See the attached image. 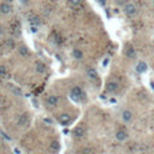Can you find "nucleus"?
Segmentation results:
<instances>
[{"label": "nucleus", "mask_w": 154, "mask_h": 154, "mask_svg": "<svg viewBox=\"0 0 154 154\" xmlns=\"http://www.w3.org/2000/svg\"><path fill=\"white\" fill-rule=\"evenodd\" d=\"M86 74H87V77L91 81H96L99 78V74H97V71L94 68H87Z\"/></svg>", "instance_id": "nucleus-3"}, {"label": "nucleus", "mask_w": 154, "mask_h": 154, "mask_svg": "<svg viewBox=\"0 0 154 154\" xmlns=\"http://www.w3.org/2000/svg\"><path fill=\"white\" fill-rule=\"evenodd\" d=\"M122 119L124 120L125 123L131 122V119H132V112H131V111H129V110L123 111V112H122Z\"/></svg>", "instance_id": "nucleus-9"}, {"label": "nucleus", "mask_w": 154, "mask_h": 154, "mask_svg": "<svg viewBox=\"0 0 154 154\" xmlns=\"http://www.w3.org/2000/svg\"><path fill=\"white\" fill-rule=\"evenodd\" d=\"M6 74H7V69L5 68V66L0 65V75H1V76H5Z\"/></svg>", "instance_id": "nucleus-20"}, {"label": "nucleus", "mask_w": 154, "mask_h": 154, "mask_svg": "<svg viewBox=\"0 0 154 154\" xmlns=\"http://www.w3.org/2000/svg\"><path fill=\"white\" fill-rule=\"evenodd\" d=\"M18 51H19V54L22 55V57H28V55L30 54V53H29V49H28L27 46H19Z\"/></svg>", "instance_id": "nucleus-14"}, {"label": "nucleus", "mask_w": 154, "mask_h": 154, "mask_svg": "<svg viewBox=\"0 0 154 154\" xmlns=\"http://www.w3.org/2000/svg\"><path fill=\"white\" fill-rule=\"evenodd\" d=\"M4 43H5V46H6L7 48H11V49L16 47V42H14L13 39H6Z\"/></svg>", "instance_id": "nucleus-16"}, {"label": "nucleus", "mask_w": 154, "mask_h": 154, "mask_svg": "<svg viewBox=\"0 0 154 154\" xmlns=\"http://www.w3.org/2000/svg\"><path fill=\"white\" fill-rule=\"evenodd\" d=\"M49 148H51V149H52L53 152H57V151L59 149V142H57V141H53L52 143H51Z\"/></svg>", "instance_id": "nucleus-19"}, {"label": "nucleus", "mask_w": 154, "mask_h": 154, "mask_svg": "<svg viewBox=\"0 0 154 154\" xmlns=\"http://www.w3.org/2000/svg\"><path fill=\"white\" fill-rule=\"evenodd\" d=\"M125 57L129 58V59H135L136 58V51H135V48H132V47L126 48L125 49Z\"/></svg>", "instance_id": "nucleus-10"}, {"label": "nucleus", "mask_w": 154, "mask_h": 154, "mask_svg": "<svg viewBox=\"0 0 154 154\" xmlns=\"http://www.w3.org/2000/svg\"><path fill=\"white\" fill-rule=\"evenodd\" d=\"M71 95H72L75 99H82V97L84 96V93H83L81 87L76 86V87H72V89H71Z\"/></svg>", "instance_id": "nucleus-2"}, {"label": "nucleus", "mask_w": 154, "mask_h": 154, "mask_svg": "<svg viewBox=\"0 0 154 154\" xmlns=\"http://www.w3.org/2000/svg\"><path fill=\"white\" fill-rule=\"evenodd\" d=\"M11 11H12V6L10 5V3L3 1L1 4H0V12H1L3 14H9Z\"/></svg>", "instance_id": "nucleus-4"}, {"label": "nucleus", "mask_w": 154, "mask_h": 154, "mask_svg": "<svg viewBox=\"0 0 154 154\" xmlns=\"http://www.w3.org/2000/svg\"><path fill=\"white\" fill-rule=\"evenodd\" d=\"M12 91H13L14 94H17L18 96H22V90H20L19 88H17V87H14V88L12 89Z\"/></svg>", "instance_id": "nucleus-21"}, {"label": "nucleus", "mask_w": 154, "mask_h": 154, "mask_svg": "<svg viewBox=\"0 0 154 154\" xmlns=\"http://www.w3.org/2000/svg\"><path fill=\"white\" fill-rule=\"evenodd\" d=\"M72 57L76 59V60H82L83 59V52L80 49V48H75L74 51H72Z\"/></svg>", "instance_id": "nucleus-11"}, {"label": "nucleus", "mask_w": 154, "mask_h": 154, "mask_svg": "<svg viewBox=\"0 0 154 154\" xmlns=\"http://www.w3.org/2000/svg\"><path fill=\"white\" fill-rule=\"evenodd\" d=\"M82 3V0H68V4L70 5L71 7H77V6H80Z\"/></svg>", "instance_id": "nucleus-18"}, {"label": "nucleus", "mask_w": 154, "mask_h": 154, "mask_svg": "<svg viewBox=\"0 0 154 154\" xmlns=\"http://www.w3.org/2000/svg\"><path fill=\"white\" fill-rule=\"evenodd\" d=\"M36 71L39 74H43L46 72V65L43 63H41V61H39V63H36Z\"/></svg>", "instance_id": "nucleus-17"}, {"label": "nucleus", "mask_w": 154, "mask_h": 154, "mask_svg": "<svg viewBox=\"0 0 154 154\" xmlns=\"http://www.w3.org/2000/svg\"><path fill=\"white\" fill-rule=\"evenodd\" d=\"M30 22H32V24H35V25H39V24H40V20H39L38 17L32 18V19H30Z\"/></svg>", "instance_id": "nucleus-22"}, {"label": "nucleus", "mask_w": 154, "mask_h": 154, "mask_svg": "<svg viewBox=\"0 0 154 154\" xmlns=\"http://www.w3.org/2000/svg\"><path fill=\"white\" fill-rule=\"evenodd\" d=\"M126 137H128V135H126V132H125V131L118 130V131L116 132V138H117L118 141L123 142V141H125V140H126Z\"/></svg>", "instance_id": "nucleus-12"}, {"label": "nucleus", "mask_w": 154, "mask_h": 154, "mask_svg": "<svg viewBox=\"0 0 154 154\" xmlns=\"http://www.w3.org/2000/svg\"><path fill=\"white\" fill-rule=\"evenodd\" d=\"M123 11H124V13L126 14V16L132 17L137 13V6L134 3H126L124 5V7H123Z\"/></svg>", "instance_id": "nucleus-1"}, {"label": "nucleus", "mask_w": 154, "mask_h": 154, "mask_svg": "<svg viewBox=\"0 0 154 154\" xmlns=\"http://www.w3.org/2000/svg\"><path fill=\"white\" fill-rule=\"evenodd\" d=\"M146 70H147V64L145 61H140V63L136 65V71L138 74H143Z\"/></svg>", "instance_id": "nucleus-13"}, {"label": "nucleus", "mask_w": 154, "mask_h": 154, "mask_svg": "<svg viewBox=\"0 0 154 154\" xmlns=\"http://www.w3.org/2000/svg\"><path fill=\"white\" fill-rule=\"evenodd\" d=\"M70 120H71L70 116H69V115H66V113L61 115V116L59 117V122L61 123V124H68V123H69Z\"/></svg>", "instance_id": "nucleus-15"}, {"label": "nucleus", "mask_w": 154, "mask_h": 154, "mask_svg": "<svg viewBox=\"0 0 154 154\" xmlns=\"http://www.w3.org/2000/svg\"><path fill=\"white\" fill-rule=\"evenodd\" d=\"M20 1H22V3H23V4H27V3H28V1H29V0H20Z\"/></svg>", "instance_id": "nucleus-24"}, {"label": "nucleus", "mask_w": 154, "mask_h": 154, "mask_svg": "<svg viewBox=\"0 0 154 154\" xmlns=\"http://www.w3.org/2000/svg\"><path fill=\"white\" fill-rule=\"evenodd\" d=\"M74 135H75V137H77V138L83 137V136L86 135V129H84V126H82V125L76 126L75 129H74Z\"/></svg>", "instance_id": "nucleus-5"}, {"label": "nucleus", "mask_w": 154, "mask_h": 154, "mask_svg": "<svg viewBox=\"0 0 154 154\" xmlns=\"http://www.w3.org/2000/svg\"><path fill=\"white\" fill-rule=\"evenodd\" d=\"M3 33H4V28L1 27V25H0V36L3 35Z\"/></svg>", "instance_id": "nucleus-23"}, {"label": "nucleus", "mask_w": 154, "mask_h": 154, "mask_svg": "<svg viewBox=\"0 0 154 154\" xmlns=\"http://www.w3.org/2000/svg\"><path fill=\"white\" fill-rule=\"evenodd\" d=\"M118 83L117 82H115V81H111V82H109V83L106 84V91L107 93H115V91L118 89Z\"/></svg>", "instance_id": "nucleus-7"}, {"label": "nucleus", "mask_w": 154, "mask_h": 154, "mask_svg": "<svg viewBox=\"0 0 154 154\" xmlns=\"http://www.w3.org/2000/svg\"><path fill=\"white\" fill-rule=\"evenodd\" d=\"M46 102H47V105L48 106H57L59 104V96L57 95H49L47 97V100H46Z\"/></svg>", "instance_id": "nucleus-6"}, {"label": "nucleus", "mask_w": 154, "mask_h": 154, "mask_svg": "<svg viewBox=\"0 0 154 154\" xmlns=\"http://www.w3.org/2000/svg\"><path fill=\"white\" fill-rule=\"evenodd\" d=\"M28 123H29V116H28L27 113L19 116L18 122H17L18 126H25V125H28Z\"/></svg>", "instance_id": "nucleus-8"}]
</instances>
